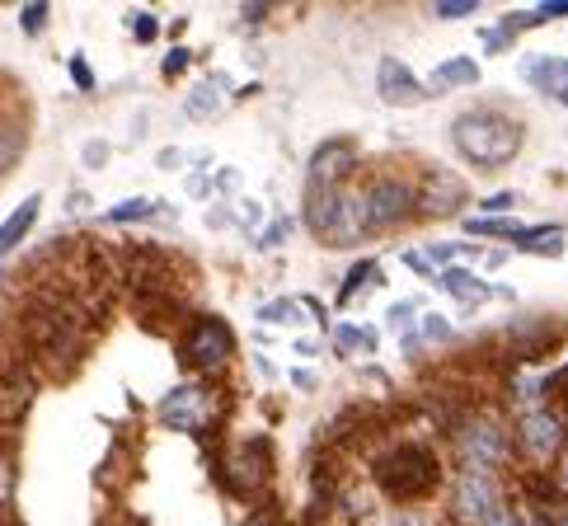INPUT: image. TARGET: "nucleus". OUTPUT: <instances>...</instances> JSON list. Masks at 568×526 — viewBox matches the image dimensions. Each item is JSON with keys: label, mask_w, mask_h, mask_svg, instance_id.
<instances>
[{"label": "nucleus", "mask_w": 568, "mask_h": 526, "mask_svg": "<svg viewBox=\"0 0 568 526\" xmlns=\"http://www.w3.org/2000/svg\"><path fill=\"white\" fill-rule=\"evenodd\" d=\"M19 24H24L29 33H38V29H43V24H48V6H43V0H38V6H29L24 14H19Z\"/></svg>", "instance_id": "obj_27"}, {"label": "nucleus", "mask_w": 568, "mask_h": 526, "mask_svg": "<svg viewBox=\"0 0 568 526\" xmlns=\"http://www.w3.org/2000/svg\"><path fill=\"white\" fill-rule=\"evenodd\" d=\"M221 109V85L216 80H202V85L189 94V104H184V113L193 118V123H202V118H212Z\"/></svg>", "instance_id": "obj_22"}, {"label": "nucleus", "mask_w": 568, "mask_h": 526, "mask_svg": "<svg viewBox=\"0 0 568 526\" xmlns=\"http://www.w3.org/2000/svg\"><path fill=\"white\" fill-rule=\"evenodd\" d=\"M33 395H38V367L33 362H24V357L0 362V437L6 442L19 433Z\"/></svg>", "instance_id": "obj_9"}, {"label": "nucleus", "mask_w": 568, "mask_h": 526, "mask_svg": "<svg viewBox=\"0 0 568 526\" xmlns=\"http://www.w3.org/2000/svg\"><path fill=\"white\" fill-rule=\"evenodd\" d=\"M263 320H287V325H296V306H292V301H277V306H268V311H263Z\"/></svg>", "instance_id": "obj_32"}, {"label": "nucleus", "mask_w": 568, "mask_h": 526, "mask_svg": "<svg viewBox=\"0 0 568 526\" xmlns=\"http://www.w3.org/2000/svg\"><path fill=\"white\" fill-rule=\"evenodd\" d=\"M287 231H292V221H273V226H268V235H263V245H277V240L287 235Z\"/></svg>", "instance_id": "obj_37"}, {"label": "nucleus", "mask_w": 568, "mask_h": 526, "mask_svg": "<svg viewBox=\"0 0 568 526\" xmlns=\"http://www.w3.org/2000/svg\"><path fill=\"white\" fill-rule=\"evenodd\" d=\"M179 165H184V155L179 151H160V170H179Z\"/></svg>", "instance_id": "obj_38"}, {"label": "nucleus", "mask_w": 568, "mask_h": 526, "mask_svg": "<svg viewBox=\"0 0 568 526\" xmlns=\"http://www.w3.org/2000/svg\"><path fill=\"white\" fill-rule=\"evenodd\" d=\"M367 282H376V259L357 263V269L348 273V282H343V292H338V306H348V301H353V292H357V287H367Z\"/></svg>", "instance_id": "obj_24"}, {"label": "nucleus", "mask_w": 568, "mask_h": 526, "mask_svg": "<svg viewBox=\"0 0 568 526\" xmlns=\"http://www.w3.org/2000/svg\"><path fill=\"white\" fill-rule=\"evenodd\" d=\"M71 75H75L80 90H94V75H90V67H85V57H71Z\"/></svg>", "instance_id": "obj_33"}, {"label": "nucleus", "mask_w": 568, "mask_h": 526, "mask_svg": "<svg viewBox=\"0 0 568 526\" xmlns=\"http://www.w3.org/2000/svg\"><path fill=\"white\" fill-rule=\"evenodd\" d=\"M221 479H226V489L240 498L258 494L263 484H268V447H263V442H240V447H231L221 456Z\"/></svg>", "instance_id": "obj_12"}, {"label": "nucleus", "mask_w": 568, "mask_h": 526, "mask_svg": "<svg viewBox=\"0 0 568 526\" xmlns=\"http://www.w3.org/2000/svg\"><path fill=\"white\" fill-rule=\"evenodd\" d=\"M568 447V423L555 404H531V409L513 414V452L531 465V471H545L559 461V452Z\"/></svg>", "instance_id": "obj_5"}, {"label": "nucleus", "mask_w": 568, "mask_h": 526, "mask_svg": "<svg viewBox=\"0 0 568 526\" xmlns=\"http://www.w3.org/2000/svg\"><path fill=\"white\" fill-rule=\"evenodd\" d=\"M24 155V132H19L14 118H0V174H10Z\"/></svg>", "instance_id": "obj_19"}, {"label": "nucleus", "mask_w": 568, "mask_h": 526, "mask_svg": "<svg viewBox=\"0 0 568 526\" xmlns=\"http://www.w3.org/2000/svg\"><path fill=\"white\" fill-rule=\"evenodd\" d=\"M550 479H555V489L568 498V447H564V452H559V461L550 465Z\"/></svg>", "instance_id": "obj_29"}, {"label": "nucleus", "mask_w": 568, "mask_h": 526, "mask_svg": "<svg viewBox=\"0 0 568 526\" xmlns=\"http://www.w3.org/2000/svg\"><path fill=\"white\" fill-rule=\"evenodd\" d=\"M517 250H526V254H559L564 250V231L559 226H526Z\"/></svg>", "instance_id": "obj_21"}, {"label": "nucleus", "mask_w": 568, "mask_h": 526, "mask_svg": "<svg viewBox=\"0 0 568 526\" xmlns=\"http://www.w3.org/2000/svg\"><path fill=\"white\" fill-rule=\"evenodd\" d=\"M489 52H507V29H494L489 33Z\"/></svg>", "instance_id": "obj_40"}, {"label": "nucleus", "mask_w": 568, "mask_h": 526, "mask_svg": "<svg viewBox=\"0 0 568 526\" xmlns=\"http://www.w3.org/2000/svg\"><path fill=\"white\" fill-rule=\"evenodd\" d=\"M526 80H531L540 94L568 104V57H531V62H526Z\"/></svg>", "instance_id": "obj_14"}, {"label": "nucleus", "mask_w": 568, "mask_h": 526, "mask_svg": "<svg viewBox=\"0 0 568 526\" xmlns=\"http://www.w3.org/2000/svg\"><path fill=\"white\" fill-rule=\"evenodd\" d=\"M357 165H362V151L353 146L348 136H338V141H320L315 155H311V165H306L311 193L348 189V184H353V174H357Z\"/></svg>", "instance_id": "obj_11"}, {"label": "nucleus", "mask_w": 568, "mask_h": 526, "mask_svg": "<svg viewBox=\"0 0 568 526\" xmlns=\"http://www.w3.org/2000/svg\"><path fill=\"white\" fill-rule=\"evenodd\" d=\"M465 202H470V189H465V179L452 174V170H428L414 184V216L423 221H446V216H456L465 212Z\"/></svg>", "instance_id": "obj_10"}, {"label": "nucleus", "mask_w": 568, "mask_h": 526, "mask_svg": "<svg viewBox=\"0 0 568 526\" xmlns=\"http://www.w3.org/2000/svg\"><path fill=\"white\" fill-rule=\"evenodd\" d=\"M437 19H470L479 6H475V0H437Z\"/></svg>", "instance_id": "obj_26"}, {"label": "nucleus", "mask_w": 568, "mask_h": 526, "mask_svg": "<svg viewBox=\"0 0 568 526\" xmlns=\"http://www.w3.org/2000/svg\"><path fill=\"white\" fill-rule=\"evenodd\" d=\"M465 231L475 240H507V245H521V235H526L521 221H503V216H470Z\"/></svg>", "instance_id": "obj_17"}, {"label": "nucleus", "mask_w": 568, "mask_h": 526, "mask_svg": "<svg viewBox=\"0 0 568 526\" xmlns=\"http://www.w3.org/2000/svg\"><path fill=\"white\" fill-rule=\"evenodd\" d=\"M85 165H90V170L109 165V141H85Z\"/></svg>", "instance_id": "obj_28"}, {"label": "nucleus", "mask_w": 568, "mask_h": 526, "mask_svg": "<svg viewBox=\"0 0 568 526\" xmlns=\"http://www.w3.org/2000/svg\"><path fill=\"white\" fill-rule=\"evenodd\" d=\"M433 80H437V90H446V85H475L479 62H475V57H452V62H442L433 71Z\"/></svg>", "instance_id": "obj_18"}, {"label": "nucleus", "mask_w": 568, "mask_h": 526, "mask_svg": "<svg viewBox=\"0 0 568 526\" xmlns=\"http://www.w3.org/2000/svg\"><path fill=\"white\" fill-rule=\"evenodd\" d=\"M414 315H418V301H395V306H390V325H409Z\"/></svg>", "instance_id": "obj_31"}, {"label": "nucleus", "mask_w": 568, "mask_h": 526, "mask_svg": "<svg viewBox=\"0 0 568 526\" xmlns=\"http://www.w3.org/2000/svg\"><path fill=\"white\" fill-rule=\"evenodd\" d=\"M423 334H428V338H442V334H446V320H423Z\"/></svg>", "instance_id": "obj_39"}, {"label": "nucleus", "mask_w": 568, "mask_h": 526, "mask_svg": "<svg viewBox=\"0 0 568 526\" xmlns=\"http://www.w3.org/2000/svg\"><path fill=\"white\" fill-rule=\"evenodd\" d=\"M362 193H367V216H372V235L399 226V221L414 216V179H404L395 170H381L372 174L367 184H362Z\"/></svg>", "instance_id": "obj_8"}, {"label": "nucleus", "mask_w": 568, "mask_h": 526, "mask_svg": "<svg viewBox=\"0 0 568 526\" xmlns=\"http://www.w3.org/2000/svg\"><path fill=\"white\" fill-rule=\"evenodd\" d=\"M334 348L348 353V357L353 353H372L376 348V330L372 325H338L334 330Z\"/></svg>", "instance_id": "obj_20"}, {"label": "nucleus", "mask_w": 568, "mask_h": 526, "mask_svg": "<svg viewBox=\"0 0 568 526\" xmlns=\"http://www.w3.org/2000/svg\"><path fill=\"white\" fill-rule=\"evenodd\" d=\"M517 202V193H494V198H484V212H507Z\"/></svg>", "instance_id": "obj_35"}, {"label": "nucleus", "mask_w": 568, "mask_h": 526, "mask_svg": "<svg viewBox=\"0 0 568 526\" xmlns=\"http://www.w3.org/2000/svg\"><path fill=\"white\" fill-rule=\"evenodd\" d=\"M231 353H235V338L216 315H193L184 334H179V362H184L189 372L216 376L231 362Z\"/></svg>", "instance_id": "obj_6"}, {"label": "nucleus", "mask_w": 568, "mask_h": 526, "mask_svg": "<svg viewBox=\"0 0 568 526\" xmlns=\"http://www.w3.org/2000/svg\"><path fill=\"white\" fill-rule=\"evenodd\" d=\"M10 498H14V452H10V442L0 437V513L10 508Z\"/></svg>", "instance_id": "obj_23"}, {"label": "nucleus", "mask_w": 568, "mask_h": 526, "mask_svg": "<svg viewBox=\"0 0 568 526\" xmlns=\"http://www.w3.org/2000/svg\"><path fill=\"white\" fill-rule=\"evenodd\" d=\"M521 118L507 109H470L452 123V146L456 155H465V165H475L484 174H494L503 165H513L521 151Z\"/></svg>", "instance_id": "obj_3"}, {"label": "nucleus", "mask_w": 568, "mask_h": 526, "mask_svg": "<svg viewBox=\"0 0 568 526\" xmlns=\"http://www.w3.org/2000/svg\"><path fill=\"white\" fill-rule=\"evenodd\" d=\"M376 90H381L385 104H418V99L428 94V90L418 85V75L404 67L399 57H385V62H381V71H376Z\"/></svg>", "instance_id": "obj_13"}, {"label": "nucleus", "mask_w": 568, "mask_h": 526, "mask_svg": "<svg viewBox=\"0 0 568 526\" xmlns=\"http://www.w3.org/2000/svg\"><path fill=\"white\" fill-rule=\"evenodd\" d=\"M221 395L207 386V381H184V386H174L165 399H160V423H170V428H184V433H202L212 428L221 418Z\"/></svg>", "instance_id": "obj_7"}, {"label": "nucleus", "mask_w": 568, "mask_h": 526, "mask_svg": "<svg viewBox=\"0 0 568 526\" xmlns=\"http://www.w3.org/2000/svg\"><path fill=\"white\" fill-rule=\"evenodd\" d=\"M141 216H151V202H146V198H132V202H118V208L109 212V221H141Z\"/></svg>", "instance_id": "obj_25"}, {"label": "nucleus", "mask_w": 568, "mask_h": 526, "mask_svg": "<svg viewBox=\"0 0 568 526\" xmlns=\"http://www.w3.org/2000/svg\"><path fill=\"white\" fill-rule=\"evenodd\" d=\"M38 212H43V198L29 193V198H24V208H14V212L6 216V226H0V254H10V250L19 245V240H24V235L33 231Z\"/></svg>", "instance_id": "obj_15"}, {"label": "nucleus", "mask_w": 568, "mask_h": 526, "mask_svg": "<svg viewBox=\"0 0 568 526\" xmlns=\"http://www.w3.org/2000/svg\"><path fill=\"white\" fill-rule=\"evenodd\" d=\"M306 226L315 231L320 245H329V250H348V245H357L362 235H372L367 193H362V184L311 193L306 198Z\"/></svg>", "instance_id": "obj_4"}, {"label": "nucleus", "mask_w": 568, "mask_h": 526, "mask_svg": "<svg viewBox=\"0 0 568 526\" xmlns=\"http://www.w3.org/2000/svg\"><path fill=\"white\" fill-rule=\"evenodd\" d=\"M250 526H258V522H250Z\"/></svg>", "instance_id": "obj_41"}, {"label": "nucleus", "mask_w": 568, "mask_h": 526, "mask_svg": "<svg viewBox=\"0 0 568 526\" xmlns=\"http://www.w3.org/2000/svg\"><path fill=\"white\" fill-rule=\"evenodd\" d=\"M437 287L460 296L465 306H484V301H489V287H484V282L470 269H446V273H437Z\"/></svg>", "instance_id": "obj_16"}, {"label": "nucleus", "mask_w": 568, "mask_h": 526, "mask_svg": "<svg viewBox=\"0 0 568 526\" xmlns=\"http://www.w3.org/2000/svg\"><path fill=\"white\" fill-rule=\"evenodd\" d=\"M536 19L545 24V19H568V0H545V6L536 10Z\"/></svg>", "instance_id": "obj_34"}, {"label": "nucleus", "mask_w": 568, "mask_h": 526, "mask_svg": "<svg viewBox=\"0 0 568 526\" xmlns=\"http://www.w3.org/2000/svg\"><path fill=\"white\" fill-rule=\"evenodd\" d=\"M184 67H189V52H184V48H174V52L165 57V75H179Z\"/></svg>", "instance_id": "obj_36"}, {"label": "nucleus", "mask_w": 568, "mask_h": 526, "mask_svg": "<svg viewBox=\"0 0 568 526\" xmlns=\"http://www.w3.org/2000/svg\"><path fill=\"white\" fill-rule=\"evenodd\" d=\"M132 33L141 38V43H151V38L160 33V24H155V19H151V14H132Z\"/></svg>", "instance_id": "obj_30"}, {"label": "nucleus", "mask_w": 568, "mask_h": 526, "mask_svg": "<svg viewBox=\"0 0 568 526\" xmlns=\"http://www.w3.org/2000/svg\"><path fill=\"white\" fill-rule=\"evenodd\" d=\"M446 447L456 456V471H494L503 475L517 461L513 452V423L494 404H465L446 418Z\"/></svg>", "instance_id": "obj_1"}, {"label": "nucleus", "mask_w": 568, "mask_h": 526, "mask_svg": "<svg viewBox=\"0 0 568 526\" xmlns=\"http://www.w3.org/2000/svg\"><path fill=\"white\" fill-rule=\"evenodd\" d=\"M372 479L376 489L399 503V508H418L442 494L446 484V465L433 447H418V442H395L381 456H372Z\"/></svg>", "instance_id": "obj_2"}]
</instances>
